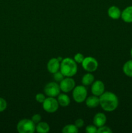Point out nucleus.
Listing matches in <instances>:
<instances>
[{
	"mask_svg": "<svg viewBox=\"0 0 132 133\" xmlns=\"http://www.w3.org/2000/svg\"><path fill=\"white\" fill-rule=\"evenodd\" d=\"M99 99L100 105L105 111H114L119 106V99L113 92H104L99 96Z\"/></svg>",
	"mask_w": 132,
	"mask_h": 133,
	"instance_id": "obj_1",
	"label": "nucleus"
},
{
	"mask_svg": "<svg viewBox=\"0 0 132 133\" xmlns=\"http://www.w3.org/2000/svg\"><path fill=\"white\" fill-rule=\"evenodd\" d=\"M60 71L65 77H72L78 71L77 63L71 58H63L60 62Z\"/></svg>",
	"mask_w": 132,
	"mask_h": 133,
	"instance_id": "obj_2",
	"label": "nucleus"
},
{
	"mask_svg": "<svg viewBox=\"0 0 132 133\" xmlns=\"http://www.w3.org/2000/svg\"><path fill=\"white\" fill-rule=\"evenodd\" d=\"M36 130V124L29 119H23L17 124V131L19 133H33Z\"/></svg>",
	"mask_w": 132,
	"mask_h": 133,
	"instance_id": "obj_3",
	"label": "nucleus"
},
{
	"mask_svg": "<svg viewBox=\"0 0 132 133\" xmlns=\"http://www.w3.org/2000/svg\"><path fill=\"white\" fill-rule=\"evenodd\" d=\"M87 96V91L84 85L76 86L72 91V97L78 103H81L85 101Z\"/></svg>",
	"mask_w": 132,
	"mask_h": 133,
	"instance_id": "obj_4",
	"label": "nucleus"
},
{
	"mask_svg": "<svg viewBox=\"0 0 132 133\" xmlns=\"http://www.w3.org/2000/svg\"><path fill=\"white\" fill-rule=\"evenodd\" d=\"M43 109L48 113H54L57 111L59 108V103L58 100L53 97H49L45 98L43 103Z\"/></svg>",
	"mask_w": 132,
	"mask_h": 133,
	"instance_id": "obj_5",
	"label": "nucleus"
},
{
	"mask_svg": "<svg viewBox=\"0 0 132 133\" xmlns=\"http://www.w3.org/2000/svg\"><path fill=\"white\" fill-rule=\"evenodd\" d=\"M82 67L87 72H94L97 70L98 66V61L92 57H87L84 58L82 62Z\"/></svg>",
	"mask_w": 132,
	"mask_h": 133,
	"instance_id": "obj_6",
	"label": "nucleus"
},
{
	"mask_svg": "<svg viewBox=\"0 0 132 133\" xmlns=\"http://www.w3.org/2000/svg\"><path fill=\"white\" fill-rule=\"evenodd\" d=\"M60 85L56 82H50L45 85L44 88V92L48 97H55L60 93Z\"/></svg>",
	"mask_w": 132,
	"mask_h": 133,
	"instance_id": "obj_7",
	"label": "nucleus"
},
{
	"mask_svg": "<svg viewBox=\"0 0 132 133\" xmlns=\"http://www.w3.org/2000/svg\"><path fill=\"white\" fill-rule=\"evenodd\" d=\"M75 87V81L73 79L69 77H66L60 83V90L64 93H69L73 90Z\"/></svg>",
	"mask_w": 132,
	"mask_h": 133,
	"instance_id": "obj_8",
	"label": "nucleus"
},
{
	"mask_svg": "<svg viewBox=\"0 0 132 133\" xmlns=\"http://www.w3.org/2000/svg\"><path fill=\"white\" fill-rule=\"evenodd\" d=\"M104 92L105 86L103 82L100 80H97L93 82L91 87V92L93 95L99 97Z\"/></svg>",
	"mask_w": 132,
	"mask_h": 133,
	"instance_id": "obj_9",
	"label": "nucleus"
},
{
	"mask_svg": "<svg viewBox=\"0 0 132 133\" xmlns=\"http://www.w3.org/2000/svg\"><path fill=\"white\" fill-rule=\"evenodd\" d=\"M47 67L49 72L53 74L60 69V62L57 58H53L49 61Z\"/></svg>",
	"mask_w": 132,
	"mask_h": 133,
	"instance_id": "obj_10",
	"label": "nucleus"
},
{
	"mask_svg": "<svg viewBox=\"0 0 132 133\" xmlns=\"http://www.w3.org/2000/svg\"><path fill=\"white\" fill-rule=\"evenodd\" d=\"M106 121H107L106 116L102 112L97 113L93 118V123L97 127L104 125L106 123Z\"/></svg>",
	"mask_w": 132,
	"mask_h": 133,
	"instance_id": "obj_11",
	"label": "nucleus"
},
{
	"mask_svg": "<svg viewBox=\"0 0 132 133\" xmlns=\"http://www.w3.org/2000/svg\"><path fill=\"white\" fill-rule=\"evenodd\" d=\"M121 18L126 23H132V6H128L123 10Z\"/></svg>",
	"mask_w": 132,
	"mask_h": 133,
	"instance_id": "obj_12",
	"label": "nucleus"
},
{
	"mask_svg": "<svg viewBox=\"0 0 132 133\" xmlns=\"http://www.w3.org/2000/svg\"><path fill=\"white\" fill-rule=\"evenodd\" d=\"M121 13L120 9L116 6H110L107 10V14L109 17L113 19H118L121 17Z\"/></svg>",
	"mask_w": 132,
	"mask_h": 133,
	"instance_id": "obj_13",
	"label": "nucleus"
},
{
	"mask_svg": "<svg viewBox=\"0 0 132 133\" xmlns=\"http://www.w3.org/2000/svg\"><path fill=\"white\" fill-rule=\"evenodd\" d=\"M85 104L88 107L91 109L96 108L100 105L99 97L94 95L89 96L85 99Z\"/></svg>",
	"mask_w": 132,
	"mask_h": 133,
	"instance_id": "obj_14",
	"label": "nucleus"
},
{
	"mask_svg": "<svg viewBox=\"0 0 132 133\" xmlns=\"http://www.w3.org/2000/svg\"><path fill=\"white\" fill-rule=\"evenodd\" d=\"M58 102L59 103V105L63 107H66L69 106L71 103L69 97L65 94H60L58 96Z\"/></svg>",
	"mask_w": 132,
	"mask_h": 133,
	"instance_id": "obj_15",
	"label": "nucleus"
},
{
	"mask_svg": "<svg viewBox=\"0 0 132 133\" xmlns=\"http://www.w3.org/2000/svg\"><path fill=\"white\" fill-rule=\"evenodd\" d=\"M36 131L39 133H47L50 131V127L47 122H40L36 126Z\"/></svg>",
	"mask_w": 132,
	"mask_h": 133,
	"instance_id": "obj_16",
	"label": "nucleus"
},
{
	"mask_svg": "<svg viewBox=\"0 0 132 133\" xmlns=\"http://www.w3.org/2000/svg\"><path fill=\"white\" fill-rule=\"evenodd\" d=\"M94 81V77L93 74L89 72L88 74H85L82 79V83L84 86H89L93 84Z\"/></svg>",
	"mask_w": 132,
	"mask_h": 133,
	"instance_id": "obj_17",
	"label": "nucleus"
},
{
	"mask_svg": "<svg viewBox=\"0 0 132 133\" xmlns=\"http://www.w3.org/2000/svg\"><path fill=\"white\" fill-rule=\"evenodd\" d=\"M124 74L129 77H132V59L128 61L122 68Z\"/></svg>",
	"mask_w": 132,
	"mask_h": 133,
	"instance_id": "obj_18",
	"label": "nucleus"
},
{
	"mask_svg": "<svg viewBox=\"0 0 132 133\" xmlns=\"http://www.w3.org/2000/svg\"><path fill=\"white\" fill-rule=\"evenodd\" d=\"M62 131L63 133H78V128L75 124H69L65 126Z\"/></svg>",
	"mask_w": 132,
	"mask_h": 133,
	"instance_id": "obj_19",
	"label": "nucleus"
},
{
	"mask_svg": "<svg viewBox=\"0 0 132 133\" xmlns=\"http://www.w3.org/2000/svg\"><path fill=\"white\" fill-rule=\"evenodd\" d=\"M64 75L62 74V73L60 71H58L57 72L53 74V78L54 81L56 82H60V83L63 79H64Z\"/></svg>",
	"mask_w": 132,
	"mask_h": 133,
	"instance_id": "obj_20",
	"label": "nucleus"
},
{
	"mask_svg": "<svg viewBox=\"0 0 132 133\" xmlns=\"http://www.w3.org/2000/svg\"><path fill=\"white\" fill-rule=\"evenodd\" d=\"M97 132L98 133H111L112 132L111 129L107 126H102V127H98V130H97Z\"/></svg>",
	"mask_w": 132,
	"mask_h": 133,
	"instance_id": "obj_21",
	"label": "nucleus"
},
{
	"mask_svg": "<svg viewBox=\"0 0 132 133\" xmlns=\"http://www.w3.org/2000/svg\"><path fill=\"white\" fill-rule=\"evenodd\" d=\"M7 107V103L3 97H0V112H3Z\"/></svg>",
	"mask_w": 132,
	"mask_h": 133,
	"instance_id": "obj_22",
	"label": "nucleus"
},
{
	"mask_svg": "<svg viewBox=\"0 0 132 133\" xmlns=\"http://www.w3.org/2000/svg\"><path fill=\"white\" fill-rule=\"evenodd\" d=\"M84 59V57L82 53H76V55H75L74 57V60H75V62L76 63H78V64H82V62H83Z\"/></svg>",
	"mask_w": 132,
	"mask_h": 133,
	"instance_id": "obj_23",
	"label": "nucleus"
},
{
	"mask_svg": "<svg viewBox=\"0 0 132 133\" xmlns=\"http://www.w3.org/2000/svg\"><path fill=\"white\" fill-rule=\"evenodd\" d=\"M97 128L95 125H90L87 126L85 128V132L87 133H97Z\"/></svg>",
	"mask_w": 132,
	"mask_h": 133,
	"instance_id": "obj_24",
	"label": "nucleus"
},
{
	"mask_svg": "<svg viewBox=\"0 0 132 133\" xmlns=\"http://www.w3.org/2000/svg\"><path fill=\"white\" fill-rule=\"evenodd\" d=\"M35 97H36V101L38 103H43V101H45V98H46L45 96V95H44L43 94H41V93L37 94Z\"/></svg>",
	"mask_w": 132,
	"mask_h": 133,
	"instance_id": "obj_25",
	"label": "nucleus"
},
{
	"mask_svg": "<svg viewBox=\"0 0 132 133\" xmlns=\"http://www.w3.org/2000/svg\"><path fill=\"white\" fill-rule=\"evenodd\" d=\"M41 115L39 114H34V115L32 116V118H31V120H32L35 124H37V123H38L39 122H41Z\"/></svg>",
	"mask_w": 132,
	"mask_h": 133,
	"instance_id": "obj_26",
	"label": "nucleus"
},
{
	"mask_svg": "<svg viewBox=\"0 0 132 133\" xmlns=\"http://www.w3.org/2000/svg\"><path fill=\"white\" fill-rule=\"evenodd\" d=\"M75 125L78 127V128H81L82 127H83L84 125V122L82 119L81 118H78V119H76L75 122Z\"/></svg>",
	"mask_w": 132,
	"mask_h": 133,
	"instance_id": "obj_27",
	"label": "nucleus"
},
{
	"mask_svg": "<svg viewBox=\"0 0 132 133\" xmlns=\"http://www.w3.org/2000/svg\"><path fill=\"white\" fill-rule=\"evenodd\" d=\"M58 58V61H59L60 62H62V60H63V59H62V58H61V57H58V58Z\"/></svg>",
	"mask_w": 132,
	"mask_h": 133,
	"instance_id": "obj_28",
	"label": "nucleus"
},
{
	"mask_svg": "<svg viewBox=\"0 0 132 133\" xmlns=\"http://www.w3.org/2000/svg\"><path fill=\"white\" fill-rule=\"evenodd\" d=\"M130 54H131V56L132 57V48L131 49V51H130Z\"/></svg>",
	"mask_w": 132,
	"mask_h": 133,
	"instance_id": "obj_29",
	"label": "nucleus"
}]
</instances>
